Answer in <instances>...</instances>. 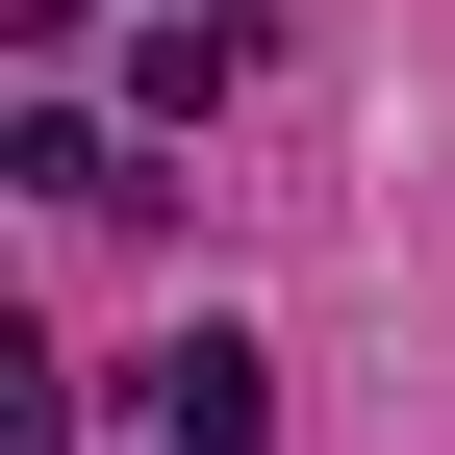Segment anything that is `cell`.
I'll use <instances>...</instances> for the list:
<instances>
[{
	"instance_id": "obj_1",
	"label": "cell",
	"mask_w": 455,
	"mask_h": 455,
	"mask_svg": "<svg viewBox=\"0 0 455 455\" xmlns=\"http://www.w3.org/2000/svg\"><path fill=\"white\" fill-rule=\"evenodd\" d=\"M152 430H178V455H253L278 430V355H253V329H178V355H152Z\"/></svg>"
}]
</instances>
